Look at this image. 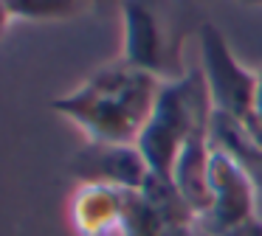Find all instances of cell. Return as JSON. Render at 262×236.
<instances>
[{"label": "cell", "instance_id": "obj_1", "mask_svg": "<svg viewBox=\"0 0 262 236\" xmlns=\"http://www.w3.org/2000/svg\"><path fill=\"white\" fill-rule=\"evenodd\" d=\"M161 79L127 59H116L93 70L76 90L59 96L51 107L74 121L88 140L96 144H136L152 115Z\"/></svg>", "mask_w": 262, "mask_h": 236}, {"label": "cell", "instance_id": "obj_2", "mask_svg": "<svg viewBox=\"0 0 262 236\" xmlns=\"http://www.w3.org/2000/svg\"><path fill=\"white\" fill-rule=\"evenodd\" d=\"M206 115H211V99L200 67H189L186 76L161 84L152 115L136 140L149 172L172 180V169L189 132Z\"/></svg>", "mask_w": 262, "mask_h": 236}, {"label": "cell", "instance_id": "obj_3", "mask_svg": "<svg viewBox=\"0 0 262 236\" xmlns=\"http://www.w3.org/2000/svg\"><path fill=\"white\" fill-rule=\"evenodd\" d=\"M124 22V51L121 59L158 76L161 82H175L186 76L181 34L164 11V0H119Z\"/></svg>", "mask_w": 262, "mask_h": 236}, {"label": "cell", "instance_id": "obj_4", "mask_svg": "<svg viewBox=\"0 0 262 236\" xmlns=\"http://www.w3.org/2000/svg\"><path fill=\"white\" fill-rule=\"evenodd\" d=\"M200 45V73L211 99V110L237 118L251 127L254 121L256 93H259V70H248L228 48V39L214 22H203L198 31Z\"/></svg>", "mask_w": 262, "mask_h": 236}, {"label": "cell", "instance_id": "obj_5", "mask_svg": "<svg viewBox=\"0 0 262 236\" xmlns=\"http://www.w3.org/2000/svg\"><path fill=\"white\" fill-rule=\"evenodd\" d=\"M259 188L251 177L217 146L209 157V205L194 219V233L200 236H226L254 222Z\"/></svg>", "mask_w": 262, "mask_h": 236}, {"label": "cell", "instance_id": "obj_6", "mask_svg": "<svg viewBox=\"0 0 262 236\" xmlns=\"http://www.w3.org/2000/svg\"><path fill=\"white\" fill-rule=\"evenodd\" d=\"M68 172L79 183L113 185L124 191H141L149 177V166L136 144H96V140H88L76 152Z\"/></svg>", "mask_w": 262, "mask_h": 236}, {"label": "cell", "instance_id": "obj_7", "mask_svg": "<svg viewBox=\"0 0 262 236\" xmlns=\"http://www.w3.org/2000/svg\"><path fill=\"white\" fill-rule=\"evenodd\" d=\"M133 191L79 183L68 200V222L76 236H121Z\"/></svg>", "mask_w": 262, "mask_h": 236}, {"label": "cell", "instance_id": "obj_8", "mask_svg": "<svg viewBox=\"0 0 262 236\" xmlns=\"http://www.w3.org/2000/svg\"><path fill=\"white\" fill-rule=\"evenodd\" d=\"M209 135H211V146L226 152V155L248 174L251 183H254L262 194V140H256L254 132H251L245 124H239L237 118L223 115V112H214V110H211Z\"/></svg>", "mask_w": 262, "mask_h": 236}, {"label": "cell", "instance_id": "obj_9", "mask_svg": "<svg viewBox=\"0 0 262 236\" xmlns=\"http://www.w3.org/2000/svg\"><path fill=\"white\" fill-rule=\"evenodd\" d=\"M141 197L152 205V211L164 219V225L194 228V214H192V208H189V202L183 200V194L175 185V180L149 172L147 183L141 185Z\"/></svg>", "mask_w": 262, "mask_h": 236}, {"label": "cell", "instance_id": "obj_10", "mask_svg": "<svg viewBox=\"0 0 262 236\" xmlns=\"http://www.w3.org/2000/svg\"><path fill=\"white\" fill-rule=\"evenodd\" d=\"M12 17L23 20H71L85 14L102 0H6Z\"/></svg>", "mask_w": 262, "mask_h": 236}, {"label": "cell", "instance_id": "obj_11", "mask_svg": "<svg viewBox=\"0 0 262 236\" xmlns=\"http://www.w3.org/2000/svg\"><path fill=\"white\" fill-rule=\"evenodd\" d=\"M251 132L256 140H262V70H259V93H256V107H254V121H251Z\"/></svg>", "mask_w": 262, "mask_h": 236}, {"label": "cell", "instance_id": "obj_12", "mask_svg": "<svg viewBox=\"0 0 262 236\" xmlns=\"http://www.w3.org/2000/svg\"><path fill=\"white\" fill-rule=\"evenodd\" d=\"M200 236V233H198ZM226 236H262V217H256L254 222H248L245 228L234 230V233H226Z\"/></svg>", "mask_w": 262, "mask_h": 236}, {"label": "cell", "instance_id": "obj_13", "mask_svg": "<svg viewBox=\"0 0 262 236\" xmlns=\"http://www.w3.org/2000/svg\"><path fill=\"white\" fill-rule=\"evenodd\" d=\"M14 17H12V11H9V3L6 0H0V37L6 34V28H9V22H12Z\"/></svg>", "mask_w": 262, "mask_h": 236}, {"label": "cell", "instance_id": "obj_14", "mask_svg": "<svg viewBox=\"0 0 262 236\" xmlns=\"http://www.w3.org/2000/svg\"><path fill=\"white\" fill-rule=\"evenodd\" d=\"M237 3H245V6H262V0H237Z\"/></svg>", "mask_w": 262, "mask_h": 236}]
</instances>
